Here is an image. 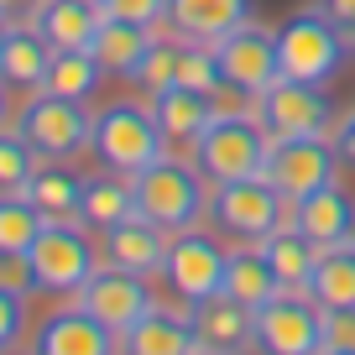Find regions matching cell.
<instances>
[{
    "mask_svg": "<svg viewBox=\"0 0 355 355\" xmlns=\"http://www.w3.org/2000/svg\"><path fill=\"white\" fill-rule=\"evenodd\" d=\"M6 32H11V21H6V16H0V42H6Z\"/></svg>",
    "mask_w": 355,
    "mask_h": 355,
    "instance_id": "obj_43",
    "label": "cell"
},
{
    "mask_svg": "<svg viewBox=\"0 0 355 355\" xmlns=\"http://www.w3.org/2000/svg\"><path fill=\"white\" fill-rule=\"evenodd\" d=\"M199 355H214V350H199Z\"/></svg>",
    "mask_w": 355,
    "mask_h": 355,
    "instance_id": "obj_44",
    "label": "cell"
},
{
    "mask_svg": "<svg viewBox=\"0 0 355 355\" xmlns=\"http://www.w3.org/2000/svg\"><path fill=\"white\" fill-rule=\"evenodd\" d=\"M256 350L261 355H319L324 309L303 288H282L266 309H256Z\"/></svg>",
    "mask_w": 355,
    "mask_h": 355,
    "instance_id": "obj_8",
    "label": "cell"
},
{
    "mask_svg": "<svg viewBox=\"0 0 355 355\" xmlns=\"http://www.w3.org/2000/svg\"><path fill=\"white\" fill-rule=\"evenodd\" d=\"M214 58H220V73H225V89L256 100L266 89L282 78V63H277V32H266V26L245 21L235 32H225L220 42H209Z\"/></svg>",
    "mask_w": 355,
    "mask_h": 355,
    "instance_id": "obj_11",
    "label": "cell"
},
{
    "mask_svg": "<svg viewBox=\"0 0 355 355\" xmlns=\"http://www.w3.org/2000/svg\"><path fill=\"white\" fill-rule=\"evenodd\" d=\"M189 152H193V167H199L209 183H235V178H261L266 173L272 136H266V125L256 121V115L220 110Z\"/></svg>",
    "mask_w": 355,
    "mask_h": 355,
    "instance_id": "obj_2",
    "label": "cell"
},
{
    "mask_svg": "<svg viewBox=\"0 0 355 355\" xmlns=\"http://www.w3.org/2000/svg\"><path fill=\"white\" fill-rule=\"evenodd\" d=\"M42 230H47V214L26 193H0V256H26Z\"/></svg>",
    "mask_w": 355,
    "mask_h": 355,
    "instance_id": "obj_30",
    "label": "cell"
},
{
    "mask_svg": "<svg viewBox=\"0 0 355 355\" xmlns=\"http://www.w3.org/2000/svg\"><path fill=\"white\" fill-rule=\"evenodd\" d=\"M100 78H105V68H100V58L89 53V47H53V63H47V73H42V89L89 105L94 89H100Z\"/></svg>",
    "mask_w": 355,
    "mask_h": 355,
    "instance_id": "obj_26",
    "label": "cell"
},
{
    "mask_svg": "<svg viewBox=\"0 0 355 355\" xmlns=\"http://www.w3.org/2000/svg\"><path fill=\"white\" fill-rule=\"evenodd\" d=\"M131 214H136L131 178H121V173L84 178V204H78V225H89V230H115V225L131 220Z\"/></svg>",
    "mask_w": 355,
    "mask_h": 355,
    "instance_id": "obj_27",
    "label": "cell"
},
{
    "mask_svg": "<svg viewBox=\"0 0 355 355\" xmlns=\"http://www.w3.org/2000/svg\"><path fill=\"white\" fill-rule=\"evenodd\" d=\"M334 152H340L345 167H355V110L340 115V125H334Z\"/></svg>",
    "mask_w": 355,
    "mask_h": 355,
    "instance_id": "obj_40",
    "label": "cell"
},
{
    "mask_svg": "<svg viewBox=\"0 0 355 355\" xmlns=\"http://www.w3.org/2000/svg\"><path fill=\"white\" fill-rule=\"evenodd\" d=\"M100 11H105V16H121V21L152 26V21H162V16H167V0H105Z\"/></svg>",
    "mask_w": 355,
    "mask_h": 355,
    "instance_id": "obj_35",
    "label": "cell"
},
{
    "mask_svg": "<svg viewBox=\"0 0 355 355\" xmlns=\"http://www.w3.org/2000/svg\"><path fill=\"white\" fill-rule=\"evenodd\" d=\"M256 121L266 125L272 141H282V136H329L334 105H329V94H324V84L277 78L266 94H256Z\"/></svg>",
    "mask_w": 355,
    "mask_h": 355,
    "instance_id": "obj_10",
    "label": "cell"
},
{
    "mask_svg": "<svg viewBox=\"0 0 355 355\" xmlns=\"http://www.w3.org/2000/svg\"><path fill=\"white\" fill-rule=\"evenodd\" d=\"M125 355H199V329H193L189 313L173 309H152L146 319H136L121 334Z\"/></svg>",
    "mask_w": 355,
    "mask_h": 355,
    "instance_id": "obj_18",
    "label": "cell"
},
{
    "mask_svg": "<svg viewBox=\"0 0 355 355\" xmlns=\"http://www.w3.org/2000/svg\"><path fill=\"white\" fill-rule=\"evenodd\" d=\"M37 167L42 162H37V152L26 146V136L0 125V193H26Z\"/></svg>",
    "mask_w": 355,
    "mask_h": 355,
    "instance_id": "obj_31",
    "label": "cell"
},
{
    "mask_svg": "<svg viewBox=\"0 0 355 355\" xmlns=\"http://www.w3.org/2000/svg\"><path fill=\"white\" fill-rule=\"evenodd\" d=\"M47 0H0V16L11 26H37V16H42Z\"/></svg>",
    "mask_w": 355,
    "mask_h": 355,
    "instance_id": "obj_39",
    "label": "cell"
},
{
    "mask_svg": "<svg viewBox=\"0 0 355 355\" xmlns=\"http://www.w3.org/2000/svg\"><path fill=\"white\" fill-rule=\"evenodd\" d=\"M26 199H32L47 220H78V204H84V178L68 173L63 162H47V167H37V173H32Z\"/></svg>",
    "mask_w": 355,
    "mask_h": 355,
    "instance_id": "obj_28",
    "label": "cell"
},
{
    "mask_svg": "<svg viewBox=\"0 0 355 355\" xmlns=\"http://www.w3.org/2000/svg\"><path fill=\"white\" fill-rule=\"evenodd\" d=\"M100 16L105 11H100V6H89V0H47L42 16H37V32H42L53 47H89Z\"/></svg>",
    "mask_w": 355,
    "mask_h": 355,
    "instance_id": "obj_29",
    "label": "cell"
},
{
    "mask_svg": "<svg viewBox=\"0 0 355 355\" xmlns=\"http://www.w3.org/2000/svg\"><path fill=\"white\" fill-rule=\"evenodd\" d=\"M131 199H136V214H141V220L162 225V230H173V235L193 230L199 214L209 209V199H204V173L193 162L167 157V152L131 178Z\"/></svg>",
    "mask_w": 355,
    "mask_h": 355,
    "instance_id": "obj_1",
    "label": "cell"
},
{
    "mask_svg": "<svg viewBox=\"0 0 355 355\" xmlns=\"http://www.w3.org/2000/svg\"><path fill=\"white\" fill-rule=\"evenodd\" d=\"M6 89H11V84L0 78V125H6V115H11V94H6Z\"/></svg>",
    "mask_w": 355,
    "mask_h": 355,
    "instance_id": "obj_41",
    "label": "cell"
},
{
    "mask_svg": "<svg viewBox=\"0 0 355 355\" xmlns=\"http://www.w3.org/2000/svg\"><path fill=\"white\" fill-rule=\"evenodd\" d=\"M324 345L355 350V309H324Z\"/></svg>",
    "mask_w": 355,
    "mask_h": 355,
    "instance_id": "obj_36",
    "label": "cell"
},
{
    "mask_svg": "<svg viewBox=\"0 0 355 355\" xmlns=\"http://www.w3.org/2000/svg\"><path fill=\"white\" fill-rule=\"evenodd\" d=\"M282 293L277 272H272V261L261 256V245L256 241H241V251H230V266H225V298H235L241 309H266V303Z\"/></svg>",
    "mask_w": 355,
    "mask_h": 355,
    "instance_id": "obj_22",
    "label": "cell"
},
{
    "mask_svg": "<svg viewBox=\"0 0 355 355\" xmlns=\"http://www.w3.org/2000/svg\"><path fill=\"white\" fill-rule=\"evenodd\" d=\"M256 245H261V256L272 261V272H277L282 288H309L313 266H319V251H324V245L313 241V235L303 230L298 220L277 225V230L266 235V241H256Z\"/></svg>",
    "mask_w": 355,
    "mask_h": 355,
    "instance_id": "obj_21",
    "label": "cell"
},
{
    "mask_svg": "<svg viewBox=\"0 0 355 355\" xmlns=\"http://www.w3.org/2000/svg\"><path fill=\"white\" fill-rule=\"evenodd\" d=\"M6 355H11V350H6Z\"/></svg>",
    "mask_w": 355,
    "mask_h": 355,
    "instance_id": "obj_45",
    "label": "cell"
},
{
    "mask_svg": "<svg viewBox=\"0 0 355 355\" xmlns=\"http://www.w3.org/2000/svg\"><path fill=\"white\" fill-rule=\"evenodd\" d=\"M115 340H121V334L78 303V309L47 313L42 329H37L32 355H115Z\"/></svg>",
    "mask_w": 355,
    "mask_h": 355,
    "instance_id": "obj_14",
    "label": "cell"
},
{
    "mask_svg": "<svg viewBox=\"0 0 355 355\" xmlns=\"http://www.w3.org/2000/svg\"><path fill=\"white\" fill-rule=\"evenodd\" d=\"M309 293L319 309H355V235L340 245H324L319 251V266L309 277Z\"/></svg>",
    "mask_w": 355,
    "mask_h": 355,
    "instance_id": "obj_24",
    "label": "cell"
},
{
    "mask_svg": "<svg viewBox=\"0 0 355 355\" xmlns=\"http://www.w3.org/2000/svg\"><path fill=\"white\" fill-rule=\"evenodd\" d=\"M152 42H157L152 26L121 21V16H100V26H94V37H89V53L100 58L105 73H136V63L146 58Z\"/></svg>",
    "mask_w": 355,
    "mask_h": 355,
    "instance_id": "obj_23",
    "label": "cell"
},
{
    "mask_svg": "<svg viewBox=\"0 0 355 355\" xmlns=\"http://www.w3.org/2000/svg\"><path fill=\"white\" fill-rule=\"evenodd\" d=\"M293 220H298L319 245H340V241L355 235V199L340 189V183H324V189L303 193V199L293 204Z\"/></svg>",
    "mask_w": 355,
    "mask_h": 355,
    "instance_id": "obj_19",
    "label": "cell"
},
{
    "mask_svg": "<svg viewBox=\"0 0 355 355\" xmlns=\"http://www.w3.org/2000/svg\"><path fill=\"white\" fill-rule=\"evenodd\" d=\"M89 146L100 157L105 173H121V178H136L146 162H157L167 146L162 125H157L152 105H131V100H115L94 115V131H89Z\"/></svg>",
    "mask_w": 355,
    "mask_h": 355,
    "instance_id": "obj_3",
    "label": "cell"
},
{
    "mask_svg": "<svg viewBox=\"0 0 355 355\" xmlns=\"http://www.w3.org/2000/svg\"><path fill=\"white\" fill-rule=\"evenodd\" d=\"M319 11L329 16L334 26H340L345 47H350V53H355V0H319Z\"/></svg>",
    "mask_w": 355,
    "mask_h": 355,
    "instance_id": "obj_37",
    "label": "cell"
},
{
    "mask_svg": "<svg viewBox=\"0 0 355 355\" xmlns=\"http://www.w3.org/2000/svg\"><path fill=\"white\" fill-rule=\"evenodd\" d=\"M345 37L319 6L288 16L277 26V63H282V78H303V84H329L334 73L345 68Z\"/></svg>",
    "mask_w": 355,
    "mask_h": 355,
    "instance_id": "obj_4",
    "label": "cell"
},
{
    "mask_svg": "<svg viewBox=\"0 0 355 355\" xmlns=\"http://www.w3.org/2000/svg\"><path fill=\"white\" fill-rule=\"evenodd\" d=\"M256 0H167V21L183 42H220L225 32L245 26Z\"/></svg>",
    "mask_w": 355,
    "mask_h": 355,
    "instance_id": "obj_16",
    "label": "cell"
},
{
    "mask_svg": "<svg viewBox=\"0 0 355 355\" xmlns=\"http://www.w3.org/2000/svg\"><path fill=\"white\" fill-rule=\"evenodd\" d=\"M319 355H355V350H329V345H324V350Z\"/></svg>",
    "mask_w": 355,
    "mask_h": 355,
    "instance_id": "obj_42",
    "label": "cell"
},
{
    "mask_svg": "<svg viewBox=\"0 0 355 355\" xmlns=\"http://www.w3.org/2000/svg\"><path fill=\"white\" fill-rule=\"evenodd\" d=\"M209 220L230 241H266L277 225L293 220V199H282L266 178H235V183H214Z\"/></svg>",
    "mask_w": 355,
    "mask_h": 355,
    "instance_id": "obj_5",
    "label": "cell"
},
{
    "mask_svg": "<svg viewBox=\"0 0 355 355\" xmlns=\"http://www.w3.org/2000/svg\"><path fill=\"white\" fill-rule=\"evenodd\" d=\"M334 173H340L334 136H282V141H272V152H266V173L261 178L282 193V199L298 204L303 193L334 183Z\"/></svg>",
    "mask_w": 355,
    "mask_h": 355,
    "instance_id": "obj_9",
    "label": "cell"
},
{
    "mask_svg": "<svg viewBox=\"0 0 355 355\" xmlns=\"http://www.w3.org/2000/svg\"><path fill=\"white\" fill-rule=\"evenodd\" d=\"M26 266H32L37 293H84V282L100 272L94 245L73 220H47V230L26 251Z\"/></svg>",
    "mask_w": 355,
    "mask_h": 355,
    "instance_id": "obj_7",
    "label": "cell"
},
{
    "mask_svg": "<svg viewBox=\"0 0 355 355\" xmlns=\"http://www.w3.org/2000/svg\"><path fill=\"white\" fill-rule=\"evenodd\" d=\"M225 266H230V251L204 230H178L167 241L162 272H167V282H173V293L183 303H204L214 293H225Z\"/></svg>",
    "mask_w": 355,
    "mask_h": 355,
    "instance_id": "obj_12",
    "label": "cell"
},
{
    "mask_svg": "<svg viewBox=\"0 0 355 355\" xmlns=\"http://www.w3.org/2000/svg\"><path fill=\"white\" fill-rule=\"evenodd\" d=\"M178 68H183V42H152L146 47V58L136 63V84L141 89H167V84H178Z\"/></svg>",
    "mask_w": 355,
    "mask_h": 355,
    "instance_id": "obj_33",
    "label": "cell"
},
{
    "mask_svg": "<svg viewBox=\"0 0 355 355\" xmlns=\"http://www.w3.org/2000/svg\"><path fill=\"white\" fill-rule=\"evenodd\" d=\"M53 63V42L37 26H11L0 42V78L16 89H42V73Z\"/></svg>",
    "mask_w": 355,
    "mask_h": 355,
    "instance_id": "obj_25",
    "label": "cell"
},
{
    "mask_svg": "<svg viewBox=\"0 0 355 355\" xmlns=\"http://www.w3.org/2000/svg\"><path fill=\"white\" fill-rule=\"evenodd\" d=\"M0 282H6V288H16V293H37L26 256H0Z\"/></svg>",
    "mask_w": 355,
    "mask_h": 355,
    "instance_id": "obj_38",
    "label": "cell"
},
{
    "mask_svg": "<svg viewBox=\"0 0 355 355\" xmlns=\"http://www.w3.org/2000/svg\"><path fill=\"white\" fill-rule=\"evenodd\" d=\"M21 329H26V293H16V288L0 282V355L16 350Z\"/></svg>",
    "mask_w": 355,
    "mask_h": 355,
    "instance_id": "obj_34",
    "label": "cell"
},
{
    "mask_svg": "<svg viewBox=\"0 0 355 355\" xmlns=\"http://www.w3.org/2000/svg\"><path fill=\"white\" fill-rule=\"evenodd\" d=\"M189 319L199 329V350L241 355L245 345H256V313L241 309L235 298H225V293H214L204 303H189Z\"/></svg>",
    "mask_w": 355,
    "mask_h": 355,
    "instance_id": "obj_15",
    "label": "cell"
},
{
    "mask_svg": "<svg viewBox=\"0 0 355 355\" xmlns=\"http://www.w3.org/2000/svg\"><path fill=\"white\" fill-rule=\"evenodd\" d=\"M178 84L199 89V94H220L225 89V73H220V58H214L209 42H183V68H178Z\"/></svg>",
    "mask_w": 355,
    "mask_h": 355,
    "instance_id": "obj_32",
    "label": "cell"
},
{
    "mask_svg": "<svg viewBox=\"0 0 355 355\" xmlns=\"http://www.w3.org/2000/svg\"><path fill=\"white\" fill-rule=\"evenodd\" d=\"M16 131L26 136V146H32L37 157H47V162H68V157H78L89 146L94 115H89L78 100H63V94L37 89L32 100L16 110Z\"/></svg>",
    "mask_w": 355,
    "mask_h": 355,
    "instance_id": "obj_6",
    "label": "cell"
},
{
    "mask_svg": "<svg viewBox=\"0 0 355 355\" xmlns=\"http://www.w3.org/2000/svg\"><path fill=\"white\" fill-rule=\"evenodd\" d=\"M152 115H157V125H162L167 146H193L204 136V125H209L220 110H214V100H209V94H199V89L167 84V89H157V94H152Z\"/></svg>",
    "mask_w": 355,
    "mask_h": 355,
    "instance_id": "obj_17",
    "label": "cell"
},
{
    "mask_svg": "<svg viewBox=\"0 0 355 355\" xmlns=\"http://www.w3.org/2000/svg\"><path fill=\"white\" fill-rule=\"evenodd\" d=\"M105 256H110L115 266H125V272H157V266L167 261V230L152 220H141V214H131V220H121L115 230H105Z\"/></svg>",
    "mask_w": 355,
    "mask_h": 355,
    "instance_id": "obj_20",
    "label": "cell"
},
{
    "mask_svg": "<svg viewBox=\"0 0 355 355\" xmlns=\"http://www.w3.org/2000/svg\"><path fill=\"white\" fill-rule=\"evenodd\" d=\"M78 303H84L94 319H105L115 334H125L136 319H146V313L157 309V303H152V288H146L141 272H125V266H115V261L100 266V272L84 282Z\"/></svg>",
    "mask_w": 355,
    "mask_h": 355,
    "instance_id": "obj_13",
    "label": "cell"
}]
</instances>
